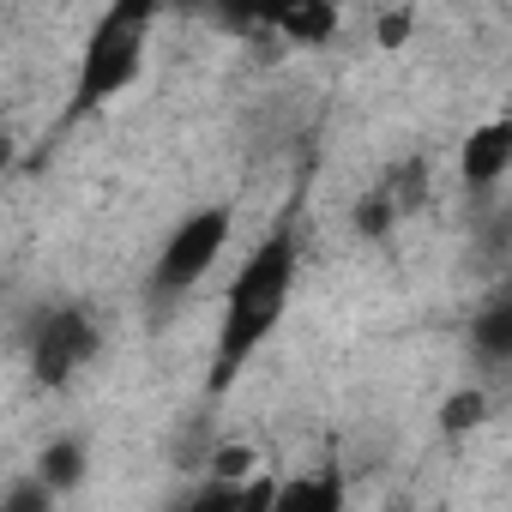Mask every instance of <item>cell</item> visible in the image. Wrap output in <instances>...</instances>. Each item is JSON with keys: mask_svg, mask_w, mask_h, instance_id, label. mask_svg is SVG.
<instances>
[{"mask_svg": "<svg viewBox=\"0 0 512 512\" xmlns=\"http://www.w3.org/2000/svg\"><path fill=\"white\" fill-rule=\"evenodd\" d=\"M296 272H302L296 229H272L247 253V266L229 278L223 320H217V356H211V392H223L253 362V350L278 332V320L290 308V290H296Z\"/></svg>", "mask_w": 512, "mask_h": 512, "instance_id": "cell-1", "label": "cell"}, {"mask_svg": "<svg viewBox=\"0 0 512 512\" xmlns=\"http://www.w3.org/2000/svg\"><path fill=\"white\" fill-rule=\"evenodd\" d=\"M151 25H157V7L145 0H115V7L97 13L85 49H79V73H73V103H67V121L115 103L139 73H145V43H151Z\"/></svg>", "mask_w": 512, "mask_h": 512, "instance_id": "cell-2", "label": "cell"}, {"mask_svg": "<svg viewBox=\"0 0 512 512\" xmlns=\"http://www.w3.org/2000/svg\"><path fill=\"white\" fill-rule=\"evenodd\" d=\"M229 235H235V211H229V205H193V211L169 229V241H163V253H157L151 290H157L163 302H175V296L199 290V284L217 272Z\"/></svg>", "mask_w": 512, "mask_h": 512, "instance_id": "cell-3", "label": "cell"}, {"mask_svg": "<svg viewBox=\"0 0 512 512\" xmlns=\"http://www.w3.org/2000/svg\"><path fill=\"white\" fill-rule=\"evenodd\" d=\"M97 320L79 308V302H55V308H37V320L25 326V356H31V374L43 386H67L91 356H97Z\"/></svg>", "mask_w": 512, "mask_h": 512, "instance_id": "cell-4", "label": "cell"}, {"mask_svg": "<svg viewBox=\"0 0 512 512\" xmlns=\"http://www.w3.org/2000/svg\"><path fill=\"white\" fill-rule=\"evenodd\" d=\"M506 169H512V115H494V121H482V127L464 133V145H458V181L470 193H488Z\"/></svg>", "mask_w": 512, "mask_h": 512, "instance_id": "cell-5", "label": "cell"}, {"mask_svg": "<svg viewBox=\"0 0 512 512\" xmlns=\"http://www.w3.org/2000/svg\"><path fill=\"white\" fill-rule=\"evenodd\" d=\"M278 476H253V482H205L181 512H272Z\"/></svg>", "mask_w": 512, "mask_h": 512, "instance_id": "cell-6", "label": "cell"}, {"mask_svg": "<svg viewBox=\"0 0 512 512\" xmlns=\"http://www.w3.org/2000/svg\"><path fill=\"white\" fill-rule=\"evenodd\" d=\"M272 512H344V482H338V470H308V476L278 482Z\"/></svg>", "mask_w": 512, "mask_h": 512, "instance_id": "cell-7", "label": "cell"}, {"mask_svg": "<svg viewBox=\"0 0 512 512\" xmlns=\"http://www.w3.org/2000/svg\"><path fill=\"white\" fill-rule=\"evenodd\" d=\"M470 338H476V350H482L488 362H512V284H500V290L482 302Z\"/></svg>", "mask_w": 512, "mask_h": 512, "instance_id": "cell-8", "label": "cell"}, {"mask_svg": "<svg viewBox=\"0 0 512 512\" xmlns=\"http://www.w3.org/2000/svg\"><path fill=\"white\" fill-rule=\"evenodd\" d=\"M272 31L284 43H302V49H320L332 31H338V7L326 0H308V7H290V13H272Z\"/></svg>", "mask_w": 512, "mask_h": 512, "instance_id": "cell-9", "label": "cell"}, {"mask_svg": "<svg viewBox=\"0 0 512 512\" xmlns=\"http://www.w3.org/2000/svg\"><path fill=\"white\" fill-rule=\"evenodd\" d=\"M85 470H91V452H85V440H49L43 446V458H37V476L55 488V494H73L79 482H85Z\"/></svg>", "mask_w": 512, "mask_h": 512, "instance_id": "cell-10", "label": "cell"}, {"mask_svg": "<svg viewBox=\"0 0 512 512\" xmlns=\"http://www.w3.org/2000/svg\"><path fill=\"white\" fill-rule=\"evenodd\" d=\"M398 217H404V205L386 193V181H374V187L356 199V235H368V241H386V235L398 229Z\"/></svg>", "mask_w": 512, "mask_h": 512, "instance_id": "cell-11", "label": "cell"}, {"mask_svg": "<svg viewBox=\"0 0 512 512\" xmlns=\"http://www.w3.org/2000/svg\"><path fill=\"white\" fill-rule=\"evenodd\" d=\"M488 422V398H482V386H458V392H446V404H440V434H476Z\"/></svg>", "mask_w": 512, "mask_h": 512, "instance_id": "cell-12", "label": "cell"}, {"mask_svg": "<svg viewBox=\"0 0 512 512\" xmlns=\"http://www.w3.org/2000/svg\"><path fill=\"white\" fill-rule=\"evenodd\" d=\"M55 488L43 482V476H19L13 488H7V500H0V512H55Z\"/></svg>", "mask_w": 512, "mask_h": 512, "instance_id": "cell-13", "label": "cell"}, {"mask_svg": "<svg viewBox=\"0 0 512 512\" xmlns=\"http://www.w3.org/2000/svg\"><path fill=\"white\" fill-rule=\"evenodd\" d=\"M260 470H253V452L247 446H217V458H211V482H253Z\"/></svg>", "mask_w": 512, "mask_h": 512, "instance_id": "cell-14", "label": "cell"}, {"mask_svg": "<svg viewBox=\"0 0 512 512\" xmlns=\"http://www.w3.org/2000/svg\"><path fill=\"white\" fill-rule=\"evenodd\" d=\"M374 31H380V43H386V49H404V37H410V13H380V25H374Z\"/></svg>", "mask_w": 512, "mask_h": 512, "instance_id": "cell-15", "label": "cell"}]
</instances>
